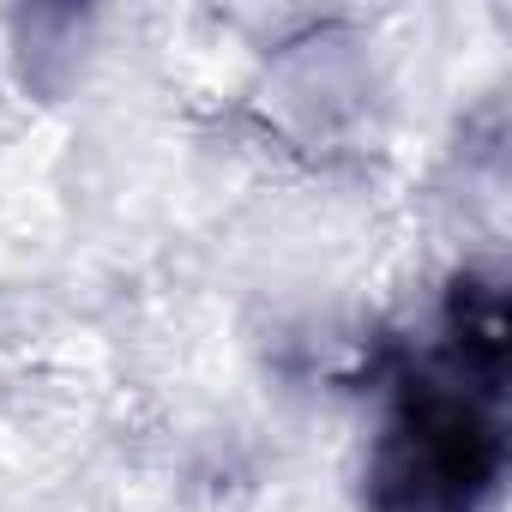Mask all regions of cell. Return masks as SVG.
I'll list each match as a JSON object with an SVG mask.
<instances>
[{
    "mask_svg": "<svg viewBox=\"0 0 512 512\" xmlns=\"http://www.w3.org/2000/svg\"><path fill=\"white\" fill-rule=\"evenodd\" d=\"M500 464L494 422L464 392H410L398 428L380 452V506L410 512H464Z\"/></svg>",
    "mask_w": 512,
    "mask_h": 512,
    "instance_id": "1",
    "label": "cell"
}]
</instances>
